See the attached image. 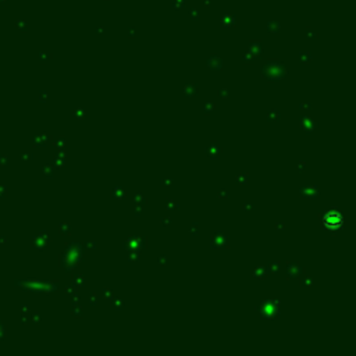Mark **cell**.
<instances>
[{"mask_svg": "<svg viewBox=\"0 0 356 356\" xmlns=\"http://www.w3.org/2000/svg\"><path fill=\"white\" fill-rule=\"evenodd\" d=\"M7 335V325L0 320V341H3Z\"/></svg>", "mask_w": 356, "mask_h": 356, "instance_id": "6da1fadb", "label": "cell"}, {"mask_svg": "<svg viewBox=\"0 0 356 356\" xmlns=\"http://www.w3.org/2000/svg\"><path fill=\"white\" fill-rule=\"evenodd\" d=\"M4 241H7V238H4V237H0V242H4Z\"/></svg>", "mask_w": 356, "mask_h": 356, "instance_id": "277c9868", "label": "cell"}, {"mask_svg": "<svg viewBox=\"0 0 356 356\" xmlns=\"http://www.w3.org/2000/svg\"><path fill=\"white\" fill-rule=\"evenodd\" d=\"M0 164L1 166H7L9 164V157L4 156V154H0Z\"/></svg>", "mask_w": 356, "mask_h": 356, "instance_id": "7a4b0ae2", "label": "cell"}, {"mask_svg": "<svg viewBox=\"0 0 356 356\" xmlns=\"http://www.w3.org/2000/svg\"><path fill=\"white\" fill-rule=\"evenodd\" d=\"M3 196H7V186L0 185V198H3Z\"/></svg>", "mask_w": 356, "mask_h": 356, "instance_id": "3957f363", "label": "cell"}]
</instances>
